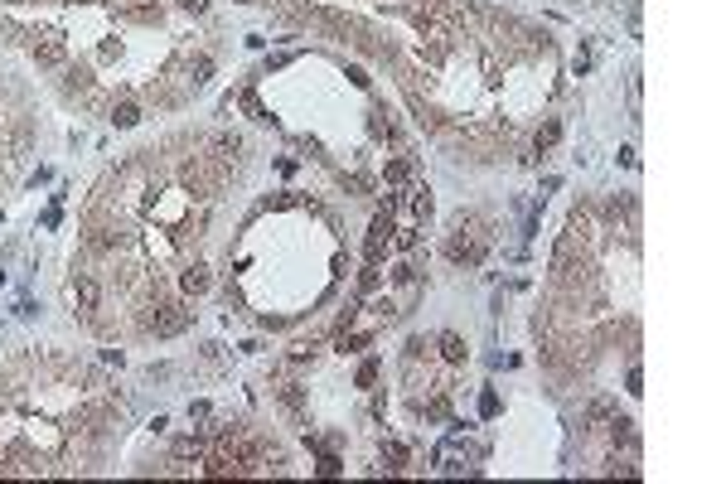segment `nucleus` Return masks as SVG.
Here are the masks:
<instances>
[{
    "instance_id": "nucleus-21",
    "label": "nucleus",
    "mask_w": 726,
    "mask_h": 484,
    "mask_svg": "<svg viewBox=\"0 0 726 484\" xmlns=\"http://www.w3.org/2000/svg\"><path fill=\"white\" fill-rule=\"evenodd\" d=\"M180 5H184L189 15H204V10H208V0H180Z\"/></svg>"
},
{
    "instance_id": "nucleus-6",
    "label": "nucleus",
    "mask_w": 726,
    "mask_h": 484,
    "mask_svg": "<svg viewBox=\"0 0 726 484\" xmlns=\"http://www.w3.org/2000/svg\"><path fill=\"white\" fill-rule=\"evenodd\" d=\"M557 136H562V121L552 116V121H542V126H537V136H532V150H537V155H542V150H552V146H557Z\"/></svg>"
},
{
    "instance_id": "nucleus-13",
    "label": "nucleus",
    "mask_w": 726,
    "mask_h": 484,
    "mask_svg": "<svg viewBox=\"0 0 726 484\" xmlns=\"http://www.w3.org/2000/svg\"><path fill=\"white\" fill-rule=\"evenodd\" d=\"M378 383V359H368L363 368H358V387H373Z\"/></svg>"
},
{
    "instance_id": "nucleus-18",
    "label": "nucleus",
    "mask_w": 726,
    "mask_h": 484,
    "mask_svg": "<svg viewBox=\"0 0 726 484\" xmlns=\"http://www.w3.org/2000/svg\"><path fill=\"white\" fill-rule=\"evenodd\" d=\"M426 416H431V421H445V416H450V407H445V397H436V402L426 407Z\"/></svg>"
},
{
    "instance_id": "nucleus-9",
    "label": "nucleus",
    "mask_w": 726,
    "mask_h": 484,
    "mask_svg": "<svg viewBox=\"0 0 726 484\" xmlns=\"http://www.w3.org/2000/svg\"><path fill=\"white\" fill-rule=\"evenodd\" d=\"M383 460H393L388 470H402V465H407V446H402V441H383Z\"/></svg>"
},
{
    "instance_id": "nucleus-8",
    "label": "nucleus",
    "mask_w": 726,
    "mask_h": 484,
    "mask_svg": "<svg viewBox=\"0 0 726 484\" xmlns=\"http://www.w3.org/2000/svg\"><path fill=\"white\" fill-rule=\"evenodd\" d=\"M111 121L126 131V126H136V121H141V107H136V102H121V107H111Z\"/></svg>"
},
{
    "instance_id": "nucleus-16",
    "label": "nucleus",
    "mask_w": 726,
    "mask_h": 484,
    "mask_svg": "<svg viewBox=\"0 0 726 484\" xmlns=\"http://www.w3.org/2000/svg\"><path fill=\"white\" fill-rule=\"evenodd\" d=\"M624 387H629V397H639V392H644V373L629 368V373H624Z\"/></svg>"
},
{
    "instance_id": "nucleus-15",
    "label": "nucleus",
    "mask_w": 726,
    "mask_h": 484,
    "mask_svg": "<svg viewBox=\"0 0 726 484\" xmlns=\"http://www.w3.org/2000/svg\"><path fill=\"white\" fill-rule=\"evenodd\" d=\"M175 455L184 460V455H199V436H184V441H175Z\"/></svg>"
},
{
    "instance_id": "nucleus-12",
    "label": "nucleus",
    "mask_w": 726,
    "mask_h": 484,
    "mask_svg": "<svg viewBox=\"0 0 726 484\" xmlns=\"http://www.w3.org/2000/svg\"><path fill=\"white\" fill-rule=\"evenodd\" d=\"M315 470H319L324 480H334V475H339L344 465H339V455H319V465H315Z\"/></svg>"
},
{
    "instance_id": "nucleus-20",
    "label": "nucleus",
    "mask_w": 726,
    "mask_h": 484,
    "mask_svg": "<svg viewBox=\"0 0 726 484\" xmlns=\"http://www.w3.org/2000/svg\"><path fill=\"white\" fill-rule=\"evenodd\" d=\"M620 165H629V170L639 165V155H634V146H620Z\"/></svg>"
},
{
    "instance_id": "nucleus-11",
    "label": "nucleus",
    "mask_w": 726,
    "mask_h": 484,
    "mask_svg": "<svg viewBox=\"0 0 726 484\" xmlns=\"http://www.w3.org/2000/svg\"><path fill=\"white\" fill-rule=\"evenodd\" d=\"M412 208H416V218H431V189H416V198H412Z\"/></svg>"
},
{
    "instance_id": "nucleus-22",
    "label": "nucleus",
    "mask_w": 726,
    "mask_h": 484,
    "mask_svg": "<svg viewBox=\"0 0 726 484\" xmlns=\"http://www.w3.org/2000/svg\"><path fill=\"white\" fill-rule=\"evenodd\" d=\"M242 5H262V0H242Z\"/></svg>"
},
{
    "instance_id": "nucleus-17",
    "label": "nucleus",
    "mask_w": 726,
    "mask_h": 484,
    "mask_svg": "<svg viewBox=\"0 0 726 484\" xmlns=\"http://www.w3.org/2000/svg\"><path fill=\"white\" fill-rule=\"evenodd\" d=\"M407 175H412V165H407V160H393V165H388V180H393V185H397V180H407Z\"/></svg>"
},
{
    "instance_id": "nucleus-7",
    "label": "nucleus",
    "mask_w": 726,
    "mask_h": 484,
    "mask_svg": "<svg viewBox=\"0 0 726 484\" xmlns=\"http://www.w3.org/2000/svg\"><path fill=\"white\" fill-rule=\"evenodd\" d=\"M180 286L189 290V295H204V290H208V267H199V262H194V267L180 276Z\"/></svg>"
},
{
    "instance_id": "nucleus-3",
    "label": "nucleus",
    "mask_w": 726,
    "mask_h": 484,
    "mask_svg": "<svg viewBox=\"0 0 726 484\" xmlns=\"http://www.w3.org/2000/svg\"><path fill=\"white\" fill-rule=\"evenodd\" d=\"M97 295H102V290H97L93 276H78V281H73V300H78V310H83V315H88V310H97Z\"/></svg>"
},
{
    "instance_id": "nucleus-19",
    "label": "nucleus",
    "mask_w": 726,
    "mask_h": 484,
    "mask_svg": "<svg viewBox=\"0 0 726 484\" xmlns=\"http://www.w3.org/2000/svg\"><path fill=\"white\" fill-rule=\"evenodd\" d=\"M358 344H363V334H339V349H344V354H349V349H358Z\"/></svg>"
},
{
    "instance_id": "nucleus-2",
    "label": "nucleus",
    "mask_w": 726,
    "mask_h": 484,
    "mask_svg": "<svg viewBox=\"0 0 726 484\" xmlns=\"http://www.w3.org/2000/svg\"><path fill=\"white\" fill-rule=\"evenodd\" d=\"M184 325H189V310H184V305H160L150 329H155V339H170V334H180Z\"/></svg>"
},
{
    "instance_id": "nucleus-14",
    "label": "nucleus",
    "mask_w": 726,
    "mask_h": 484,
    "mask_svg": "<svg viewBox=\"0 0 726 484\" xmlns=\"http://www.w3.org/2000/svg\"><path fill=\"white\" fill-rule=\"evenodd\" d=\"M480 416H499V392H484L480 397Z\"/></svg>"
},
{
    "instance_id": "nucleus-10",
    "label": "nucleus",
    "mask_w": 726,
    "mask_h": 484,
    "mask_svg": "<svg viewBox=\"0 0 726 484\" xmlns=\"http://www.w3.org/2000/svg\"><path fill=\"white\" fill-rule=\"evenodd\" d=\"M208 73H213V58H208V54H199V58L189 63V78H194V83H208Z\"/></svg>"
},
{
    "instance_id": "nucleus-4",
    "label": "nucleus",
    "mask_w": 726,
    "mask_h": 484,
    "mask_svg": "<svg viewBox=\"0 0 726 484\" xmlns=\"http://www.w3.org/2000/svg\"><path fill=\"white\" fill-rule=\"evenodd\" d=\"M436 344H441V359H445V364H465V339H460L455 329H445Z\"/></svg>"
},
{
    "instance_id": "nucleus-5",
    "label": "nucleus",
    "mask_w": 726,
    "mask_h": 484,
    "mask_svg": "<svg viewBox=\"0 0 726 484\" xmlns=\"http://www.w3.org/2000/svg\"><path fill=\"white\" fill-rule=\"evenodd\" d=\"M34 58H39L44 68H58V63H63V44H58V39H39V44H34Z\"/></svg>"
},
{
    "instance_id": "nucleus-1",
    "label": "nucleus",
    "mask_w": 726,
    "mask_h": 484,
    "mask_svg": "<svg viewBox=\"0 0 726 484\" xmlns=\"http://www.w3.org/2000/svg\"><path fill=\"white\" fill-rule=\"evenodd\" d=\"M484 247H489V233H480L475 223H470V228L460 223V228H455V237L445 242V257H450V262H480V257H484Z\"/></svg>"
}]
</instances>
